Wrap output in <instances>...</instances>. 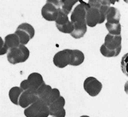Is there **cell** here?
<instances>
[{"label": "cell", "instance_id": "cell-1", "mask_svg": "<svg viewBox=\"0 0 128 117\" xmlns=\"http://www.w3.org/2000/svg\"><path fill=\"white\" fill-rule=\"evenodd\" d=\"M121 36H112L108 34L105 36L104 43L102 45L101 48H100V51L104 57H117L121 51Z\"/></svg>", "mask_w": 128, "mask_h": 117}, {"label": "cell", "instance_id": "cell-2", "mask_svg": "<svg viewBox=\"0 0 128 117\" xmlns=\"http://www.w3.org/2000/svg\"><path fill=\"white\" fill-rule=\"evenodd\" d=\"M26 117H48L50 116V108L48 105L40 98L32 103L24 110Z\"/></svg>", "mask_w": 128, "mask_h": 117}, {"label": "cell", "instance_id": "cell-3", "mask_svg": "<svg viewBox=\"0 0 128 117\" xmlns=\"http://www.w3.org/2000/svg\"><path fill=\"white\" fill-rule=\"evenodd\" d=\"M7 60L10 64L23 63L29 58L30 52L25 46L20 45L18 47L10 49L7 51Z\"/></svg>", "mask_w": 128, "mask_h": 117}, {"label": "cell", "instance_id": "cell-4", "mask_svg": "<svg viewBox=\"0 0 128 117\" xmlns=\"http://www.w3.org/2000/svg\"><path fill=\"white\" fill-rule=\"evenodd\" d=\"M45 82L43 80L42 76L37 72H33L30 74L26 80L20 82V88L23 90H29L36 93L43 83Z\"/></svg>", "mask_w": 128, "mask_h": 117}, {"label": "cell", "instance_id": "cell-5", "mask_svg": "<svg viewBox=\"0 0 128 117\" xmlns=\"http://www.w3.org/2000/svg\"><path fill=\"white\" fill-rule=\"evenodd\" d=\"M89 8V6L84 1H80V4L77 5L72 10L70 16V21L73 24H86V13Z\"/></svg>", "mask_w": 128, "mask_h": 117}, {"label": "cell", "instance_id": "cell-6", "mask_svg": "<svg viewBox=\"0 0 128 117\" xmlns=\"http://www.w3.org/2000/svg\"><path fill=\"white\" fill-rule=\"evenodd\" d=\"M14 33L19 38L20 45L24 46L29 42L30 40L34 37L35 29L32 25L28 23H23L18 27Z\"/></svg>", "mask_w": 128, "mask_h": 117}, {"label": "cell", "instance_id": "cell-7", "mask_svg": "<svg viewBox=\"0 0 128 117\" xmlns=\"http://www.w3.org/2000/svg\"><path fill=\"white\" fill-rule=\"evenodd\" d=\"M58 29L63 33L71 34L74 29V25L68 19V15L59 10L58 18L55 20Z\"/></svg>", "mask_w": 128, "mask_h": 117}, {"label": "cell", "instance_id": "cell-8", "mask_svg": "<svg viewBox=\"0 0 128 117\" xmlns=\"http://www.w3.org/2000/svg\"><path fill=\"white\" fill-rule=\"evenodd\" d=\"M59 9L54 3V0H48L42 8V16L49 21H55L58 18Z\"/></svg>", "mask_w": 128, "mask_h": 117}, {"label": "cell", "instance_id": "cell-9", "mask_svg": "<svg viewBox=\"0 0 128 117\" xmlns=\"http://www.w3.org/2000/svg\"><path fill=\"white\" fill-rule=\"evenodd\" d=\"M83 87L86 92L92 97L98 95L102 89V82L94 77H88L83 82Z\"/></svg>", "mask_w": 128, "mask_h": 117}, {"label": "cell", "instance_id": "cell-10", "mask_svg": "<svg viewBox=\"0 0 128 117\" xmlns=\"http://www.w3.org/2000/svg\"><path fill=\"white\" fill-rule=\"evenodd\" d=\"M65 100L63 97L60 96L54 102L49 105L50 115L53 117H65V110H64Z\"/></svg>", "mask_w": 128, "mask_h": 117}, {"label": "cell", "instance_id": "cell-11", "mask_svg": "<svg viewBox=\"0 0 128 117\" xmlns=\"http://www.w3.org/2000/svg\"><path fill=\"white\" fill-rule=\"evenodd\" d=\"M71 60V50L66 49L59 51L54 57V64L58 68H63L70 64Z\"/></svg>", "mask_w": 128, "mask_h": 117}, {"label": "cell", "instance_id": "cell-12", "mask_svg": "<svg viewBox=\"0 0 128 117\" xmlns=\"http://www.w3.org/2000/svg\"><path fill=\"white\" fill-rule=\"evenodd\" d=\"M101 21V14L98 9L89 7L86 13V24L89 27H95Z\"/></svg>", "mask_w": 128, "mask_h": 117}, {"label": "cell", "instance_id": "cell-13", "mask_svg": "<svg viewBox=\"0 0 128 117\" xmlns=\"http://www.w3.org/2000/svg\"><path fill=\"white\" fill-rule=\"evenodd\" d=\"M38 98L37 97L36 93L29 90H23L19 98L18 105L24 108H26L32 103H34Z\"/></svg>", "mask_w": 128, "mask_h": 117}, {"label": "cell", "instance_id": "cell-14", "mask_svg": "<svg viewBox=\"0 0 128 117\" xmlns=\"http://www.w3.org/2000/svg\"><path fill=\"white\" fill-rule=\"evenodd\" d=\"M20 45L19 38L18 37L15 33L14 34H10L6 36L4 40V50L7 53L10 49L18 47Z\"/></svg>", "mask_w": 128, "mask_h": 117}, {"label": "cell", "instance_id": "cell-15", "mask_svg": "<svg viewBox=\"0 0 128 117\" xmlns=\"http://www.w3.org/2000/svg\"><path fill=\"white\" fill-rule=\"evenodd\" d=\"M120 13L118 9L110 6L105 14V19L107 20V23L116 24L120 23Z\"/></svg>", "mask_w": 128, "mask_h": 117}, {"label": "cell", "instance_id": "cell-16", "mask_svg": "<svg viewBox=\"0 0 128 117\" xmlns=\"http://www.w3.org/2000/svg\"><path fill=\"white\" fill-rule=\"evenodd\" d=\"M84 61V54L79 50H71V60L70 65L78 66Z\"/></svg>", "mask_w": 128, "mask_h": 117}, {"label": "cell", "instance_id": "cell-17", "mask_svg": "<svg viewBox=\"0 0 128 117\" xmlns=\"http://www.w3.org/2000/svg\"><path fill=\"white\" fill-rule=\"evenodd\" d=\"M76 2V0H58V9L60 11L68 15L72 9V6Z\"/></svg>", "mask_w": 128, "mask_h": 117}, {"label": "cell", "instance_id": "cell-18", "mask_svg": "<svg viewBox=\"0 0 128 117\" xmlns=\"http://www.w3.org/2000/svg\"><path fill=\"white\" fill-rule=\"evenodd\" d=\"M74 25V29L71 33V36L75 38H80L83 37L86 32V24H73Z\"/></svg>", "mask_w": 128, "mask_h": 117}, {"label": "cell", "instance_id": "cell-19", "mask_svg": "<svg viewBox=\"0 0 128 117\" xmlns=\"http://www.w3.org/2000/svg\"><path fill=\"white\" fill-rule=\"evenodd\" d=\"M22 92H23V90L18 86H14L10 89V90L9 92V97L12 103L18 105V101Z\"/></svg>", "mask_w": 128, "mask_h": 117}, {"label": "cell", "instance_id": "cell-20", "mask_svg": "<svg viewBox=\"0 0 128 117\" xmlns=\"http://www.w3.org/2000/svg\"><path fill=\"white\" fill-rule=\"evenodd\" d=\"M51 90H52L51 86L46 84V83L44 82L43 84L37 90V91L36 92V94L40 100L44 101L45 98L47 97V95L49 94V93L50 92Z\"/></svg>", "mask_w": 128, "mask_h": 117}, {"label": "cell", "instance_id": "cell-21", "mask_svg": "<svg viewBox=\"0 0 128 117\" xmlns=\"http://www.w3.org/2000/svg\"><path fill=\"white\" fill-rule=\"evenodd\" d=\"M60 97V91L57 88H52V90H50V92L49 93V94L47 95V97L44 100V102H45L48 106L50 104H51L53 102H54L57 99H58Z\"/></svg>", "mask_w": 128, "mask_h": 117}, {"label": "cell", "instance_id": "cell-22", "mask_svg": "<svg viewBox=\"0 0 128 117\" xmlns=\"http://www.w3.org/2000/svg\"><path fill=\"white\" fill-rule=\"evenodd\" d=\"M106 28L108 31V34L112 36H120L121 34V24L120 23L116 24H110L106 23L105 24Z\"/></svg>", "mask_w": 128, "mask_h": 117}, {"label": "cell", "instance_id": "cell-23", "mask_svg": "<svg viewBox=\"0 0 128 117\" xmlns=\"http://www.w3.org/2000/svg\"><path fill=\"white\" fill-rule=\"evenodd\" d=\"M6 52L4 50V41L2 40V38L0 37V55L6 54Z\"/></svg>", "mask_w": 128, "mask_h": 117}, {"label": "cell", "instance_id": "cell-24", "mask_svg": "<svg viewBox=\"0 0 128 117\" xmlns=\"http://www.w3.org/2000/svg\"><path fill=\"white\" fill-rule=\"evenodd\" d=\"M80 117H90V116H82Z\"/></svg>", "mask_w": 128, "mask_h": 117}]
</instances>
